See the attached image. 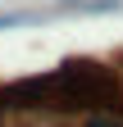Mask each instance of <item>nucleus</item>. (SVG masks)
Here are the masks:
<instances>
[{
    "mask_svg": "<svg viewBox=\"0 0 123 127\" xmlns=\"http://www.w3.org/2000/svg\"><path fill=\"white\" fill-rule=\"evenodd\" d=\"M82 127H123V118H114V114H91Z\"/></svg>",
    "mask_w": 123,
    "mask_h": 127,
    "instance_id": "f257e3e1",
    "label": "nucleus"
},
{
    "mask_svg": "<svg viewBox=\"0 0 123 127\" xmlns=\"http://www.w3.org/2000/svg\"><path fill=\"white\" fill-rule=\"evenodd\" d=\"M18 23H27L23 14H0V27H18Z\"/></svg>",
    "mask_w": 123,
    "mask_h": 127,
    "instance_id": "f03ea898",
    "label": "nucleus"
}]
</instances>
